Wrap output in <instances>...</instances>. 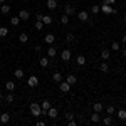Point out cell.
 Instances as JSON below:
<instances>
[{"instance_id":"cell-1","label":"cell","mask_w":126,"mask_h":126,"mask_svg":"<svg viewBox=\"0 0 126 126\" xmlns=\"http://www.w3.org/2000/svg\"><path fill=\"white\" fill-rule=\"evenodd\" d=\"M46 113H47V111H44V109L40 108L39 103H32V104H30V114H32V116L39 118V116H42V114H46Z\"/></svg>"},{"instance_id":"cell-2","label":"cell","mask_w":126,"mask_h":126,"mask_svg":"<svg viewBox=\"0 0 126 126\" xmlns=\"http://www.w3.org/2000/svg\"><path fill=\"white\" fill-rule=\"evenodd\" d=\"M101 12H103V14H106V15H109V14H116L118 10L113 9L111 5H108V3H104V2H103V3H101Z\"/></svg>"},{"instance_id":"cell-3","label":"cell","mask_w":126,"mask_h":126,"mask_svg":"<svg viewBox=\"0 0 126 126\" xmlns=\"http://www.w3.org/2000/svg\"><path fill=\"white\" fill-rule=\"evenodd\" d=\"M59 89H61L62 93H69V89H71V84H69L67 81H61V82H59Z\"/></svg>"},{"instance_id":"cell-4","label":"cell","mask_w":126,"mask_h":126,"mask_svg":"<svg viewBox=\"0 0 126 126\" xmlns=\"http://www.w3.org/2000/svg\"><path fill=\"white\" fill-rule=\"evenodd\" d=\"M64 12H66V15H69V17H72V15L76 14V9H74V5H71V3H67V5L64 7Z\"/></svg>"},{"instance_id":"cell-5","label":"cell","mask_w":126,"mask_h":126,"mask_svg":"<svg viewBox=\"0 0 126 126\" xmlns=\"http://www.w3.org/2000/svg\"><path fill=\"white\" fill-rule=\"evenodd\" d=\"M46 114H47V116L50 118V119H56V118H57V109L50 106V108L47 109V113H46Z\"/></svg>"},{"instance_id":"cell-6","label":"cell","mask_w":126,"mask_h":126,"mask_svg":"<svg viewBox=\"0 0 126 126\" xmlns=\"http://www.w3.org/2000/svg\"><path fill=\"white\" fill-rule=\"evenodd\" d=\"M61 59H62V61H66V62H69V61H71V50L64 49V50L61 52Z\"/></svg>"},{"instance_id":"cell-7","label":"cell","mask_w":126,"mask_h":126,"mask_svg":"<svg viewBox=\"0 0 126 126\" xmlns=\"http://www.w3.org/2000/svg\"><path fill=\"white\" fill-rule=\"evenodd\" d=\"M19 17H20V20H29L30 19V14H29V10H20L19 12Z\"/></svg>"},{"instance_id":"cell-8","label":"cell","mask_w":126,"mask_h":126,"mask_svg":"<svg viewBox=\"0 0 126 126\" xmlns=\"http://www.w3.org/2000/svg\"><path fill=\"white\" fill-rule=\"evenodd\" d=\"M78 17H79V20H81V22H87V20H89V15H87L86 10H81V12L78 14Z\"/></svg>"},{"instance_id":"cell-9","label":"cell","mask_w":126,"mask_h":126,"mask_svg":"<svg viewBox=\"0 0 126 126\" xmlns=\"http://www.w3.org/2000/svg\"><path fill=\"white\" fill-rule=\"evenodd\" d=\"M9 121H10V114L9 113H2V114H0V123H2V125H7Z\"/></svg>"},{"instance_id":"cell-10","label":"cell","mask_w":126,"mask_h":126,"mask_svg":"<svg viewBox=\"0 0 126 126\" xmlns=\"http://www.w3.org/2000/svg\"><path fill=\"white\" fill-rule=\"evenodd\" d=\"M27 84H29L30 87H35L37 84H39V79L35 78V76H30V78H29V81H27Z\"/></svg>"},{"instance_id":"cell-11","label":"cell","mask_w":126,"mask_h":126,"mask_svg":"<svg viewBox=\"0 0 126 126\" xmlns=\"http://www.w3.org/2000/svg\"><path fill=\"white\" fill-rule=\"evenodd\" d=\"M15 82H14V81H7V82H5V89H7V91H10V93H14V91H15Z\"/></svg>"},{"instance_id":"cell-12","label":"cell","mask_w":126,"mask_h":126,"mask_svg":"<svg viewBox=\"0 0 126 126\" xmlns=\"http://www.w3.org/2000/svg\"><path fill=\"white\" fill-rule=\"evenodd\" d=\"M46 5H47L49 10H56V9H57V2H56V0H47Z\"/></svg>"},{"instance_id":"cell-13","label":"cell","mask_w":126,"mask_h":126,"mask_svg":"<svg viewBox=\"0 0 126 126\" xmlns=\"http://www.w3.org/2000/svg\"><path fill=\"white\" fill-rule=\"evenodd\" d=\"M14 76H15V78L17 79H22L24 78V76H25V72H24V69H15V71H14Z\"/></svg>"},{"instance_id":"cell-14","label":"cell","mask_w":126,"mask_h":126,"mask_svg":"<svg viewBox=\"0 0 126 126\" xmlns=\"http://www.w3.org/2000/svg\"><path fill=\"white\" fill-rule=\"evenodd\" d=\"M44 40H46V44H49V46H50V44H54V40H56V35H54V34H47Z\"/></svg>"},{"instance_id":"cell-15","label":"cell","mask_w":126,"mask_h":126,"mask_svg":"<svg viewBox=\"0 0 126 126\" xmlns=\"http://www.w3.org/2000/svg\"><path fill=\"white\" fill-rule=\"evenodd\" d=\"M19 40L22 42V44H25V42L29 40V34H27V32H20V35H19Z\"/></svg>"},{"instance_id":"cell-16","label":"cell","mask_w":126,"mask_h":126,"mask_svg":"<svg viewBox=\"0 0 126 126\" xmlns=\"http://www.w3.org/2000/svg\"><path fill=\"white\" fill-rule=\"evenodd\" d=\"M0 12H2L3 15H7V14L10 12V5H7V3H2V5H0Z\"/></svg>"},{"instance_id":"cell-17","label":"cell","mask_w":126,"mask_h":126,"mask_svg":"<svg viewBox=\"0 0 126 126\" xmlns=\"http://www.w3.org/2000/svg\"><path fill=\"white\" fill-rule=\"evenodd\" d=\"M66 81H67L69 84H71V86H72V84H76V82H78V78H76V76H74V74H69L67 78H66Z\"/></svg>"},{"instance_id":"cell-18","label":"cell","mask_w":126,"mask_h":126,"mask_svg":"<svg viewBox=\"0 0 126 126\" xmlns=\"http://www.w3.org/2000/svg\"><path fill=\"white\" fill-rule=\"evenodd\" d=\"M109 57H111V52H109L108 49H103V50H101V59H104V61H108Z\"/></svg>"},{"instance_id":"cell-19","label":"cell","mask_w":126,"mask_h":126,"mask_svg":"<svg viewBox=\"0 0 126 126\" xmlns=\"http://www.w3.org/2000/svg\"><path fill=\"white\" fill-rule=\"evenodd\" d=\"M42 22H44V25H50V24H52V17H50V15H42Z\"/></svg>"},{"instance_id":"cell-20","label":"cell","mask_w":126,"mask_h":126,"mask_svg":"<svg viewBox=\"0 0 126 126\" xmlns=\"http://www.w3.org/2000/svg\"><path fill=\"white\" fill-rule=\"evenodd\" d=\"M52 81L59 84V82L62 81V74H61V72H54V74H52Z\"/></svg>"},{"instance_id":"cell-21","label":"cell","mask_w":126,"mask_h":126,"mask_svg":"<svg viewBox=\"0 0 126 126\" xmlns=\"http://www.w3.org/2000/svg\"><path fill=\"white\" fill-rule=\"evenodd\" d=\"M56 54H57L56 47H54V46H50V47L47 49V56H49V57H56Z\"/></svg>"},{"instance_id":"cell-22","label":"cell","mask_w":126,"mask_h":126,"mask_svg":"<svg viewBox=\"0 0 126 126\" xmlns=\"http://www.w3.org/2000/svg\"><path fill=\"white\" fill-rule=\"evenodd\" d=\"M118 118H119V121H126V109H119L118 111Z\"/></svg>"},{"instance_id":"cell-23","label":"cell","mask_w":126,"mask_h":126,"mask_svg":"<svg viewBox=\"0 0 126 126\" xmlns=\"http://www.w3.org/2000/svg\"><path fill=\"white\" fill-rule=\"evenodd\" d=\"M91 121H93V123H99V121H101V118H99V113H96V111H94V113L91 114Z\"/></svg>"},{"instance_id":"cell-24","label":"cell","mask_w":126,"mask_h":126,"mask_svg":"<svg viewBox=\"0 0 126 126\" xmlns=\"http://www.w3.org/2000/svg\"><path fill=\"white\" fill-rule=\"evenodd\" d=\"M39 62H40V67H47L49 66V57H40Z\"/></svg>"},{"instance_id":"cell-25","label":"cell","mask_w":126,"mask_h":126,"mask_svg":"<svg viewBox=\"0 0 126 126\" xmlns=\"http://www.w3.org/2000/svg\"><path fill=\"white\" fill-rule=\"evenodd\" d=\"M93 111L101 113V111H103V104H101V103H94V104H93Z\"/></svg>"},{"instance_id":"cell-26","label":"cell","mask_w":126,"mask_h":126,"mask_svg":"<svg viewBox=\"0 0 126 126\" xmlns=\"http://www.w3.org/2000/svg\"><path fill=\"white\" fill-rule=\"evenodd\" d=\"M76 62H78V66H84V64H86V57H84V56H78Z\"/></svg>"},{"instance_id":"cell-27","label":"cell","mask_w":126,"mask_h":126,"mask_svg":"<svg viewBox=\"0 0 126 126\" xmlns=\"http://www.w3.org/2000/svg\"><path fill=\"white\" fill-rule=\"evenodd\" d=\"M10 24H12L14 27L19 25V24H20V17H19V15H17V17H12V19H10Z\"/></svg>"},{"instance_id":"cell-28","label":"cell","mask_w":126,"mask_h":126,"mask_svg":"<svg viewBox=\"0 0 126 126\" xmlns=\"http://www.w3.org/2000/svg\"><path fill=\"white\" fill-rule=\"evenodd\" d=\"M74 39H76V37H74L72 32H67V34H66V42H74Z\"/></svg>"},{"instance_id":"cell-29","label":"cell","mask_w":126,"mask_h":126,"mask_svg":"<svg viewBox=\"0 0 126 126\" xmlns=\"http://www.w3.org/2000/svg\"><path fill=\"white\" fill-rule=\"evenodd\" d=\"M40 108H42L44 111H47L49 108H50V101H47V99H46V101H42V104H40Z\"/></svg>"},{"instance_id":"cell-30","label":"cell","mask_w":126,"mask_h":126,"mask_svg":"<svg viewBox=\"0 0 126 126\" xmlns=\"http://www.w3.org/2000/svg\"><path fill=\"white\" fill-rule=\"evenodd\" d=\"M99 69H101V72H109V66H108V62H103V64L99 66Z\"/></svg>"},{"instance_id":"cell-31","label":"cell","mask_w":126,"mask_h":126,"mask_svg":"<svg viewBox=\"0 0 126 126\" xmlns=\"http://www.w3.org/2000/svg\"><path fill=\"white\" fill-rule=\"evenodd\" d=\"M61 24H62V25H67V24H69V15L64 14V15L61 17Z\"/></svg>"},{"instance_id":"cell-32","label":"cell","mask_w":126,"mask_h":126,"mask_svg":"<svg viewBox=\"0 0 126 126\" xmlns=\"http://www.w3.org/2000/svg\"><path fill=\"white\" fill-rule=\"evenodd\" d=\"M35 29H37V30H42V29H44V22H42V20H39V19L35 20Z\"/></svg>"},{"instance_id":"cell-33","label":"cell","mask_w":126,"mask_h":126,"mask_svg":"<svg viewBox=\"0 0 126 126\" xmlns=\"http://www.w3.org/2000/svg\"><path fill=\"white\" fill-rule=\"evenodd\" d=\"M103 123H104V125H106V126L113 125V119H111V114H108V116L104 118V119H103Z\"/></svg>"},{"instance_id":"cell-34","label":"cell","mask_w":126,"mask_h":126,"mask_svg":"<svg viewBox=\"0 0 126 126\" xmlns=\"http://www.w3.org/2000/svg\"><path fill=\"white\" fill-rule=\"evenodd\" d=\"M91 12L96 15L97 12H101V5H93V7H91Z\"/></svg>"},{"instance_id":"cell-35","label":"cell","mask_w":126,"mask_h":126,"mask_svg":"<svg viewBox=\"0 0 126 126\" xmlns=\"http://www.w3.org/2000/svg\"><path fill=\"white\" fill-rule=\"evenodd\" d=\"M14 99H15V97H14V94L9 91V94L5 96V101H7V103H14Z\"/></svg>"},{"instance_id":"cell-36","label":"cell","mask_w":126,"mask_h":126,"mask_svg":"<svg viewBox=\"0 0 126 126\" xmlns=\"http://www.w3.org/2000/svg\"><path fill=\"white\" fill-rule=\"evenodd\" d=\"M9 34V29L7 27H0V37H5Z\"/></svg>"},{"instance_id":"cell-37","label":"cell","mask_w":126,"mask_h":126,"mask_svg":"<svg viewBox=\"0 0 126 126\" xmlns=\"http://www.w3.org/2000/svg\"><path fill=\"white\" fill-rule=\"evenodd\" d=\"M119 46H121L119 42H113V44H111V49H113V50H119Z\"/></svg>"},{"instance_id":"cell-38","label":"cell","mask_w":126,"mask_h":126,"mask_svg":"<svg viewBox=\"0 0 126 126\" xmlns=\"http://www.w3.org/2000/svg\"><path fill=\"white\" fill-rule=\"evenodd\" d=\"M106 111H108V114H113L116 109H114V106H108V108H106Z\"/></svg>"},{"instance_id":"cell-39","label":"cell","mask_w":126,"mask_h":126,"mask_svg":"<svg viewBox=\"0 0 126 126\" xmlns=\"http://www.w3.org/2000/svg\"><path fill=\"white\" fill-rule=\"evenodd\" d=\"M66 121H69V119H74V114H72V113H66Z\"/></svg>"},{"instance_id":"cell-40","label":"cell","mask_w":126,"mask_h":126,"mask_svg":"<svg viewBox=\"0 0 126 126\" xmlns=\"http://www.w3.org/2000/svg\"><path fill=\"white\" fill-rule=\"evenodd\" d=\"M104 3H108V5H114L116 0H104Z\"/></svg>"},{"instance_id":"cell-41","label":"cell","mask_w":126,"mask_h":126,"mask_svg":"<svg viewBox=\"0 0 126 126\" xmlns=\"http://www.w3.org/2000/svg\"><path fill=\"white\" fill-rule=\"evenodd\" d=\"M67 126H76V121H74V119H69V121H67Z\"/></svg>"},{"instance_id":"cell-42","label":"cell","mask_w":126,"mask_h":126,"mask_svg":"<svg viewBox=\"0 0 126 126\" xmlns=\"http://www.w3.org/2000/svg\"><path fill=\"white\" fill-rule=\"evenodd\" d=\"M35 126H46V123H44V121H40V119H39V121L35 123Z\"/></svg>"},{"instance_id":"cell-43","label":"cell","mask_w":126,"mask_h":126,"mask_svg":"<svg viewBox=\"0 0 126 126\" xmlns=\"http://www.w3.org/2000/svg\"><path fill=\"white\" fill-rule=\"evenodd\" d=\"M123 44L126 46V35H123Z\"/></svg>"},{"instance_id":"cell-44","label":"cell","mask_w":126,"mask_h":126,"mask_svg":"<svg viewBox=\"0 0 126 126\" xmlns=\"http://www.w3.org/2000/svg\"><path fill=\"white\" fill-rule=\"evenodd\" d=\"M123 56H125V57H126V49H125V50H123Z\"/></svg>"},{"instance_id":"cell-45","label":"cell","mask_w":126,"mask_h":126,"mask_svg":"<svg viewBox=\"0 0 126 126\" xmlns=\"http://www.w3.org/2000/svg\"><path fill=\"white\" fill-rule=\"evenodd\" d=\"M5 2H7V0H0V3H5Z\"/></svg>"},{"instance_id":"cell-46","label":"cell","mask_w":126,"mask_h":126,"mask_svg":"<svg viewBox=\"0 0 126 126\" xmlns=\"http://www.w3.org/2000/svg\"><path fill=\"white\" fill-rule=\"evenodd\" d=\"M123 20H125V24H126V15H125V17H123Z\"/></svg>"},{"instance_id":"cell-47","label":"cell","mask_w":126,"mask_h":126,"mask_svg":"<svg viewBox=\"0 0 126 126\" xmlns=\"http://www.w3.org/2000/svg\"><path fill=\"white\" fill-rule=\"evenodd\" d=\"M2 96H3V94H2V89H0V97H2Z\"/></svg>"},{"instance_id":"cell-48","label":"cell","mask_w":126,"mask_h":126,"mask_svg":"<svg viewBox=\"0 0 126 126\" xmlns=\"http://www.w3.org/2000/svg\"><path fill=\"white\" fill-rule=\"evenodd\" d=\"M123 101H125V104H126V97H125V99H123Z\"/></svg>"},{"instance_id":"cell-49","label":"cell","mask_w":126,"mask_h":126,"mask_svg":"<svg viewBox=\"0 0 126 126\" xmlns=\"http://www.w3.org/2000/svg\"><path fill=\"white\" fill-rule=\"evenodd\" d=\"M74 2H76V0H74Z\"/></svg>"}]
</instances>
